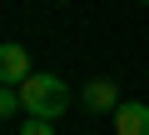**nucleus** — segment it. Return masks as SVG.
Instances as JSON below:
<instances>
[{"instance_id":"1","label":"nucleus","mask_w":149,"mask_h":135,"mask_svg":"<svg viewBox=\"0 0 149 135\" xmlns=\"http://www.w3.org/2000/svg\"><path fill=\"white\" fill-rule=\"evenodd\" d=\"M20 100H25V115H40V120H55V115H65L70 110V85L60 80V75H30L25 85H20Z\"/></svg>"},{"instance_id":"2","label":"nucleus","mask_w":149,"mask_h":135,"mask_svg":"<svg viewBox=\"0 0 149 135\" xmlns=\"http://www.w3.org/2000/svg\"><path fill=\"white\" fill-rule=\"evenodd\" d=\"M30 80V55H25V45H0V85H25Z\"/></svg>"},{"instance_id":"3","label":"nucleus","mask_w":149,"mask_h":135,"mask_svg":"<svg viewBox=\"0 0 149 135\" xmlns=\"http://www.w3.org/2000/svg\"><path fill=\"white\" fill-rule=\"evenodd\" d=\"M114 135H149V105L144 100L114 105Z\"/></svg>"},{"instance_id":"4","label":"nucleus","mask_w":149,"mask_h":135,"mask_svg":"<svg viewBox=\"0 0 149 135\" xmlns=\"http://www.w3.org/2000/svg\"><path fill=\"white\" fill-rule=\"evenodd\" d=\"M80 100H85L90 110H114V105H119V90H114V80H90V85L80 90Z\"/></svg>"},{"instance_id":"5","label":"nucleus","mask_w":149,"mask_h":135,"mask_svg":"<svg viewBox=\"0 0 149 135\" xmlns=\"http://www.w3.org/2000/svg\"><path fill=\"white\" fill-rule=\"evenodd\" d=\"M15 110H25V100H20V90H10V85H0V120H10Z\"/></svg>"},{"instance_id":"6","label":"nucleus","mask_w":149,"mask_h":135,"mask_svg":"<svg viewBox=\"0 0 149 135\" xmlns=\"http://www.w3.org/2000/svg\"><path fill=\"white\" fill-rule=\"evenodd\" d=\"M20 135H55V130H50V120H40V115H30V120L20 125Z\"/></svg>"},{"instance_id":"7","label":"nucleus","mask_w":149,"mask_h":135,"mask_svg":"<svg viewBox=\"0 0 149 135\" xmlns=\"http://www.w3.org/2000/svg\"><path fill=\"white\" fill-rule=\"evenodd\" d=\"M144 5H149V0H144Z\"/></svg>"}]
</instances>
